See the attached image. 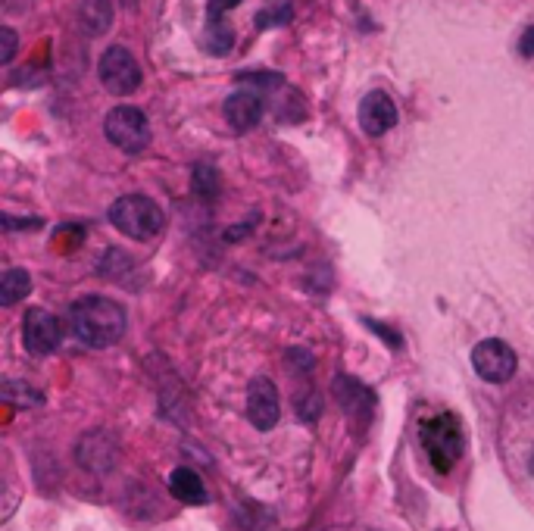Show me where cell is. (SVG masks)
Listing matches in <instances>:
<instances>
[{
	"label": "cell",
	"mask_w": 534,
	"mask_h": 531,
	"mask_svg": "<svg viewBox=\"0 0 534 531\" xmlns=\"http://www.w3.org/2000/svg\"><path fill=\"white\" fill-rule=\"evenodd\" d=\"M394 125H397V104L385 91H369L360 104V129L372 138H381Z\"/></svg>",
	"instance_id": "cell-9"
},
{
	"label": "cell",
	"mask_w": 534,
	"mask_h": 531,
	"mask_svg": "<svg viewBox=\"0 0 534 531\" xmlns=\"http://www.w3.org/2000/svg\"><path fill=\"white\" fill-rule=\"evenodd\" d=\"M69 325L82 344L110 347L125 335V310L110 297L91 294L69 307Z\"/></svg>",
	"instance_id": "cell-1"
},
{
	"label": "cell",
	"mask_w": 534,
	"mask_h": 531,
	"mask_svg": "<svg viewBox=\"0 0 534 531\" xmlns=\"http://www.w3.org/2000/svg\"><path fill=\"white\" fill-rule=\"evenodd\" d=\"M260 119H263V97H260V91L241 88V91L225 97V122L232 125L235 132L257 129Z\"/></svg>",
	"instance_id": "cell-10"
},
{
	"label": "cell",
	"mask_w": 534,
	"mask_h": 531,
	"mask_svg": "<svg viewBox=\"0 0 534 531\" xmlns=\"http://www.w3.org/2000/svg\"><path fill=\"white\" fill-rule=\"evenodd\" d=\"M82 19H85V25H88V32H91V35L107 32V25H110V19H113L110 4H107V0H85Z\"/></svg>",
	"instance_id": "cell-15"
},
{
	"label": "cell",
	"mask_w": 534,
	"mask_h": 531,
	"mask_svg": "<svg viewBox=\"0 0 534 531\" xmlns=\"http://www.w3.org/2000/svg\"><path fill=\"white\" fill-rule=\"evenodd\" d=\"M110 222L132 241H154L166 229L163 210L144 194H125L110 207Z\"/></svg>",
	"instance_id": "cell-2"
},
{
	"label": "cell",
	"mask_w": 534,
	"mask_h": 531,
	"mask_svg": "<svg viewBox=\"0 0 534 531\" xmlns=\"http://www.w3.org/2000/svg\"><path fill=\"white\" fill-rule=\"evenodd\" d=\"M4 225H7V229H13V225H22V229H25V225H32V229H38L41 219H13V216H4Z\"/></svg>",
	"instance_id": "cell-20"
},
{
	"label": "cell",
	"mask_w": 534,
	"mask_h": 531,
	"mask_svg": "<svg viewBox=\"0 0 534 531\" xmlns=\"http://www.w3.org/2000/svg\"><path fill=\"white\" fill-rule=\"evenodd\" d=\"M472 366L475 372L485 378V382L491 385H503V382H510V378L516 375V350L500 341V338H485V341H478L475 350H472Z\"/></svg>",
	"instance_id": "cell-6"
},
{
	"label": "cell",
	"mask_w": 534,
	"mask_h": 531,
	"mask_svg": "<svg viewBox=\"0 0 534 531\" xmlns=\"http://www.w3.org/2000/svg\"><path fill=\"white\" fill-rule=\"evenodd\" d=\"M4 397H7V403H16V407H38V403L44 400L35 388L19 385V382H7L4 385Z\"/></svg>",
	"instance_id": "cell-17"
},
{
	"label": "cell",
	"mask_w": 534,
	"mask_h": 531,
	"mask_svg": "<svg viewBox=\"0 0 534 531\" xmlns=\"http://www.w3.org/2000/svg\"><path fill=\"white\" fill-rule=\"evenodd\" d=\"M519 54H522L525 60H534V25H528V29L522 32V38H519Z\"/></svg>",
	"instance_id": "cell-19"
},
{
	"label": "cell",
	"mask_w": 534,
	"mask_h": 531,
	"mask_svg": "<svg viewBox=\"0 0 534 531\" xmlns=\"http://www.w3.org/2000/svg\"><path fill=\"white\" fill-rule=\"evenodd\" d=\"M63 341V325L54 313H47L41 307L29 310L22 319V344L32 357H47L54 353Z\"/></svg>",
	"instance_id": "cell-7"
},
{
	"label": "cell",
	"mask_w": 534,
	"mask_h": 531,
	"mask_svg": "<svg viewBox=\"0 0 534 531\" xmlns=\"http://www.w3.org/2000/svg\"><path fill=\"white\" fill-rule=\"evenodd\" d=\"M222 10H225L222 0H210L207 32H203V47H207L210 54H216V57L228 54V50H232V44H235V32L222 22Z\"/></svg>",
	"instance_id": "cell-11"
},
{
	"label": "cell",
	"mask_w": 534,
	"mask_h": 531,
	"mask_svg": "<svg viewBox=\"0 0 534 531\" xmlns=\"http://www.w3.org/2000/svg\"><path fill=\"white\" fill-rule=\"evenodd\" d=\"M528 469H531V475H534V450H531V457H528Z\"/></svg>",
	"instance_id": "cell-21"
},
{
	"label": "cell",
	"mask_w": 534,
	"mask_h": 531,
	"mask_svg": "<svg viewBox=\"0 0 534 531\" xmlns=\"http://www.w3.org/2000/svg\"><path fill=\"white\" fill-rule=\"evenodd\" d=\"M278 416H282V407H278V391L269 378H253L250 391H247V419L253 428L260 432H269L275 428Z\"/></svg>",
	"instance_id": "cell-8"
},
{
	"label": "cell",
	"mask_w": 534,
	"mask_h": 531,
	"mask_svg": "<svg viewBox=\"0 0 534 531\" xmlns=\"http://www.w3.org/2000/svg\"><path fill=\"white\" fill-rule=\"evenodd\" d=\"M104 135L122 154H141L150 144V125L138 107H116L104 119Z\"/></svg>",
	"instance_id": "cell-4"
},
{
	"label": "cell",
	"mask_w": 534,
	"mask_h": 531,
	"mask_svg": "<svg viewBox=\"0 0 534 531\" xmlns=\"http://www.w3.org/2000/svg\"><path fill=\"white\" fill-rule=\"evenodd\" d=\"M32 294V275L25 269H7L0 275V303L4 307H13V303L25 300Z\"/></svg>",
	"instance_id": "cell-14"
},
{
	"label": "cell",
	"mask_w": 534,
	"mask_h": 531,
	"mask_svg": "<svg viewBox=\"0 0 534 531\" xmlns=\"http://www.w3.org/2000/svg\"><path fill=\"white\" fill-rule=\"evenodd\" d=\"M169 491H172L178 500H182V503H191V507L210 500L207 485H203V478H200L194 469H185V466H178V469L169 475Z\"/></svg>",
	"instance_id": "cell-12"
},
{
	"label": "cell",
	"mask_w": 534,
	"mask_h": 531,
	"mask_svg": "<svg viewBox=\"0 0 534 531\" xmlns=\"http://www.w3.org/2000/svg\"><path fill=\"white\" fill-rule=\"evenodd\" d=\"M16 57V32L0 29V63H10Z\"/></svg>",
	"instance_id": "cell-18"
},
{
	"label": "cell",
	"mask_w": 534,
	"mask_h": 531,
	"mask_svg": "<svg viewBox=\"0 0 534 531\" xmlns=\"http://www.w3.org/2000/svg\"><path fill=\"white\" fill-rule=\"evenodd\" d=\"M100 85L116 97H129L141 88V66L125 47H107L104 57L97 63Z\"/></svg>",
	"instance_id": "cell-5"
},
{
	"label": "cell",
	"mask_w": 534,
	"mask_h": 531,
	"mask_svg": "<svg viewBox=\"0 0 534 531\" xmlns=\"http://www.w3.org/2000/svg\"><path fill=\"white\" fill-rule=\"evenodd\" d=\"M335 394H338V400L344 403L347 413H356V410H360L363 416L372 413V394H369L360 382H353V378L341 375L338 382H335Z\"/></svg>",
	"instance_id": "cell-13"
},
{
	"label": "cell",
	"mask_w": 534,
	"mask_h": 531,
	"mask_svg": "<svg viewBox=\"0 0 534 531\" xmlns=\"http://www.w3.org/2000/svg\"><path fill=\"white\" fill-rule=\"evenodd\" d=\"M194 194L200 200H213L219 194V172L210 163L194 166Z\"/></svg>",
	"instance_id": "cell-16"
},
{
	"label": "cell",
	"mask_w": 534,
	"mask_h": 531,
	"mask_svg": "<svg viewBox=\"0 0 534 531\" xmlns=\"http://www.w3.org/2000/svg\"><path fill=\"white\" fill-rule=\"evenodd\" d=\"M419 435H422V447H425L428 463L435 466L441 475L450 472L456 466V460L463 457V428H460V419H456L453 413H438V416L425 419Z\"/></svg>",
	"instance_id": "cell-3"
}]
</instances>
